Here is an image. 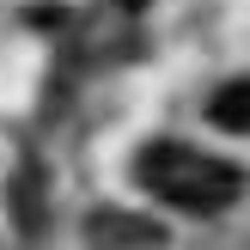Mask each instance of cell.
Listing matches in <instances>:
<instances>
[{
	"label": "cell",
	"instance_id": "cell-2",
	"mask_svg": "<svg viewBox=\"0 0 250 250\" xmlns=\"http://www.w3.org/2000/svg\"><path fill=\"white\" fill-rule=\"evenodd\" d=\"M208 116H214V128H226V134H250V80L220 85L214 104H208Z\"/></svg>",
	"mask_w": 250,
	"mask_h": 250
},
{
	"label": "cell",
	"instance_id": "cell-3",
	"mask_svg": "<svg viewBox=\"0 0 250 250\" xmlns=\"http://www.w3.org/2000/svg\"><path fill=\"white\" fill-rule=\"evenodd\" d=\"M116 6H128V12H141V6H146V0H116Z\"/></svg>",
	"mask_w": 250,
	"mask_h": 250
},
{
	"label": "cell",
	"instance_id": "cell-1",
	"mask_svg": "<svg viewBox=\"0 0 250 250\" xmlns=\"http://www.w3.org/2000/svg\"><path fill=\"white\" fill-rule=\"evenodd\" d=\"M141 183L159 202L183 208V214H220L244 195V171L214 153H195L183 141H153L141 153Z\"/></svg>",
	"mask_w": 250,
	"mask_h": 250
}]
</instances>
